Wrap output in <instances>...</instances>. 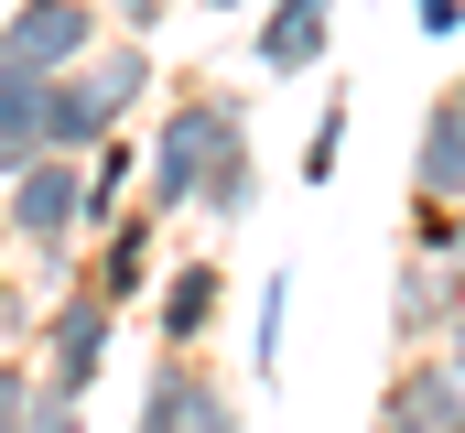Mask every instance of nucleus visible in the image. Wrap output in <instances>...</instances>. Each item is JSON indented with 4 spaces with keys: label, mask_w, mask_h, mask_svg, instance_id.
I'll return each instance as SVG.
<instances>
[{
    "label": "nucleus",
    "mask_w": 465,
    "mask_h": 433,
    "mask_svg": "<svg viewBox=\"0 0 465 433\" xmlns=\"http://www.w3.org/2000/svg\"><path fill=\"white\" fill-rule=\"evenodd\" d=\"M163 98V65H152V44H130V33H98L65 76H44V152L54 163H87L98 141H119L141 108Z\"/></svg>",
    "instance_id": "obj_1"
},
{
    "label": "nucleus",
    "mask_w": 465,
    "mask_h": 433,
    "mask_svg": "<svg viewBox=\"0 0 465 433\" xmlns=\"http://www.w3.org/2000/svg\"><path fill=\"white\" fill-rule=\"evenodd\" d=\"M238 119H249V98H228V87H173V98L152 108V130H130L141 141V216H195L206 152Z\"/></svg>",
    "instance_id": "obj_2"
},
{
    "label": "nucleus",
    "mask_w": 465,
    "mask_h": 433,
    "mask_svg": "<svg viewBox=\"0 0 465 433\" xmlns=\"http://www.w3.org/2000/svg\"><path fill=\"white\" fill-rule=\"evenodd\" d=\"M109 347H119V315L87 293V282H65L54 304H44V325H33V379L44 390H98V368H109Z\"/></svg>",
    "instance_id": "obj_3"
},
{
    "label": "nucleus",
    "mask_w": 465,
    "mask_h": 433,
    "mask_svg": "<svg viewBox=\"0 0 465 433\" xmlns=\"http://www.w3.org/2000/svg\"><path fill=\"white\" fill-rule=\"evenodd\" d=\"M98 33H109V22H98V0H22V11L0 22V55H11L22 76H65Z\"/></svg>",
    "instance_id": "obj_4"
},
{
    "label": "nucleus",
    "mask_w": 465,
    "mask_h": 433,
    "mask_svg": "<svg viewBox=\"0 0 465 433\" xmlns=\"http://www.w3.org/2000/svg\"><path fill=\"white\" fill-rule=\"evenodd\" d=\"M455 315H465L455 260L401 249V271H390V336H401V357H411V347H444V325H455Z\"/></svg>",
    "instance_id": "obj_5"
},
{
    "label": "nucleus",
    "mask_w": 465,
    "mask_h": 433,
    "mask_svg": "<svg viewBox=\"0 0 465 433\" xmlns=\"http://www.w3.org/2000/svg\"><path fill=\"white\" fill-rule=\"evenodd\" d=\"M379 433H465V379L433 357V347H411V357L390 368V390H379Z\"/></svg>",
    "instance_id": "obj_6"
},
{
    "label": "nucleus",
    "mask_w": 465,
    "mask_h": 433,
    "mask_svg": "<svg viewBox=\"0 0 465 433\" xmlns=\"http://www.w3.org/2000/svg\"><path fill=\"white\" fill-rule=\"evenodd\" d=\"M152 260H163V216H109L98 227V260L76 271L109 315H130V304H152Z\"/></svg>",
    "instance_id": "obj_7"
},
{
    "label": "nucleus",
    "mask_w": 465,
    "mask_h": 433,
    "mask_svg": "<svg viewBox=\"0 0 465 433\" xmlns=\"http://www.w3.org/2000/svg\"><path fill=\"white\" fill-rule=\"evenodd\" d=\"M228 315V271L217 260H184V271H163V304H152V336L173 347V357H206V336Z\"/></svg>",
    "instance_id": "obj_8"
},
{
    "label": "nucleus",
    "mask_w": 465,
    "mask_h": 433,
    "mask_svg": "<svg viewBox=\"0 0 465 433\" xmlns=\"http://www.w3.org/2000/svg\"><path fill=\"white\" fill-rule=\"evenodd\" d=\"M411 206H465V98L422 108V130H411Z\"/></svg>",
    "instance_id": "obj_9"
},
{
    "label": "nucleus",
    "mask_w": 465,
    "mask_h": 433,
    "mask_svg": "<svg viewBox=\"0 0 465 433\" xmlns=\"http://www.w3.org/2000/svg\"><path fill=\"white\" fill-rule=\"evenodd\" d=\"M325 33H336V0H260V76H314L325 65Z\"/></svg>",
    "instance_id": "obj_10"
},
{
    "label": "nucleus",
    "mask_w": 465,
    "mask_h": 433,
    "mask_svg": "<svg viewBox=\"0 0 465 433\" xmlns=\"http://www.w3.org/2000/svg\"><path fill=\"white\" fill-rule=\"evenodd\" d=\"M206 390H217V368H206V357H173V347H163V357L141 368V412H130V433H184Z\"/></svg>",
    "instance_id": "obj_11"
},
{
    "label": "nucleus",
    "mask_w": 465,
    "mask_h": 433,
    "mask_svg": "<svg viewBox=\"0 0 465 433\" xmlns=\"http://www.w3.org/2000/svg\"><path fill=\"white\" fill-rule=\"evenodd\" d=\"M249 206H260V141H249V119H238V130H217V152H206V185H195V216H217V227H238Z\"/></svg>",
    "instance_id": "obj_12"
},
{
    "label": "nucleus",
    "mask_w": 465,
    "mask_h": 433,
    "mask_svg": "<svg viewBox=\"0 0 465 433\" xmlns=\"http://www.w3.org/2000/svg\"><path fill=\"white\" fill-rule=\"evenodd\" d=\"M22 163H44V76H22V65L0 55V185H11Z\"/></svg>",
    "instance_id": "obj_13"
},
{
    "label": "nucleus",
    "mask_w": 465,
    "mask_h": 433,
    "mask_svg": "<svg viewBox=\"0 0 465 433\" xmlns=\"http://www.w3.org/2000/svg\"><path fill=\"white\" fill-rule=\"evenodd\" d=\"M282 336H292V271H271L249 304V379H282Z\"/></svg>",
    "instance_id": "obj_14"
},
{
    "label": "nucleus",
    "mask_w": 465,
    "mask_h": 433,
    "mask_svg": "<svg viewBox=\"0 0 465 433\" xmlns=\"http://www.w3.org/2000/svg\"><path fill=\"white\" fill-rule=\"evenodd\" d=\"M347 119H357V98H347V87H325L314 130H303V185H336V163H347Z\"/></svg>",
    "instance_id": "obj_15"
},
{
    "label": "nucleus",
    "mask_w": 465,
    "mask_h": 433,
    "mask_svg": "<svg viewBox=\"0 0 465 433\" xmlns=\"http://www.w3.org/2000/svg\"><path fill=\"white\" fill-rule=\"evenodd\" d=\"M33 390H44V379H33V357H0V433L33 423Z\"/></svg>",
    "instance_id": "obj_16"
},
{
    "label": "nucleus",
    "mask_w": 465,
    "mask_h": 433,
    "mask_svg": "<svg viewBox=\"0 0 465 433\" xmlns=\"http://www.w3.org/2000/svg\"><path fill=\"white\" fill-rule=\"evenodd\" d=\"M163 11H173V0H98V22L130 33V44H152V33H163Z\"/></svg>",
    "instance_id": "obj_17"
},
{
    "label": "nucleus",
    "mask_w": 465,
    "mask_h": 433,
    "mask_svg": "<svg viewBox=\"0 0 465 433\" xmlns=\"http://www.w3.org/2000/svg\"><path fill=\"white\" fill-rule=\"evenodd\" d=\"M22 433H87V401L76 390H33V423Z\"/></svg>",
    "instance_id": "obj_18"
},
{
    "label": "nucleus",
    "mask_w": 465,
    "mask_h": 433,
    "mask_svg": "<svg viewBox=\"0 0 465 433\" xmlns=\"http://www.w3.org/2000/svg\"><path fill=\"white\" fill-rule=\"evenodd\" d=\"M184 433H249V412H238V390H228V379L195 401V423H184Z\"/></svg>",
    "instance_id": "obj_19"
},
{
    "label": "nucleus",
    "mask_w": 465,
    "mask_h": 433,
    "mask_svg": "<svg viewBox=\"0 0 465 433\" xmlns=\"http://www.w3.org/2000/svg\"><path fill=\"white\" fill-rule=\"evenodd\" d=\"M411 22H422L433 44H455V33H465V0H411Z\"/></svg>",
    "instance_id": "obj_20"
},
{
    "label": "nucleus",
    "mask_w": 465,
    "mask_h": 433,
    "mask_svg": "<svg viewBox=\"0 0 465 433\" xmlns=\"http://www.w3.org/2000/svg\"><path fill=\"white\" fill-rule=\"evenodd\" d=\"M433 357H444V368H455V379H465V315L444 325V347H433Z\"/></svg>",
    "instance_id": "obj_21"
},
{
    "label": "nucleus",
    "mask_w": 465,
    "mask_h": 433,
    "mask_svg": "<svg viewBox=\"0 0 465 433\" xmlns=\"http://www.w3.org/2000/svg\"><path fill=\"white\" fill-rule=\"evenodd\" d=\"M444 260H455V282H465V206H455V238H444Z\"/></svg>",
    "instance_id": "obj_22"
},
{
    "label": "nucleus",
    "mask_w": 465,
    "mask_h": 433,
    "mask_svg": "<svg viewBox=\"0 0 465 433\" xmlns=\"http://www.w3.org/2000/svg\"><path fill=\"white\" fill-rule=\"evenodd\" d=\"M206 11H260V0H206Z\"/></svg>",
    "instance_id": "obj_23"
},
{
    "label": "nucleus",
    "mask_w": 465,
    "mask_h": 433,
    "mask_svg": "<svg viewBox=\"0 0 465 433\" xmlns=\"http://www.w3.org/2000/svg\"><path fill=\"white\" fill-rule=\"evenodd\" d=\"M0 260H11V238H0Z\"/></svg>",
    "instance_id": "obj_24"
}]
</instances>
